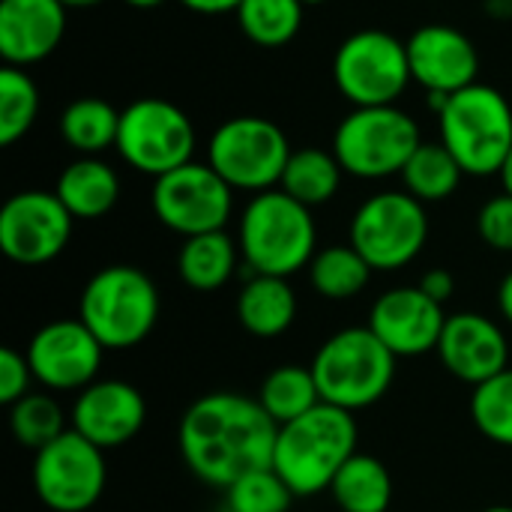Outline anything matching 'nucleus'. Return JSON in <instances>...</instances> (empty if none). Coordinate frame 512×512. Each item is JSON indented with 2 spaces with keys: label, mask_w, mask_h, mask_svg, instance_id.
<instances>
[{
  "label": "nucleus",
  "mask_w": 512,
  "mask_h": 512,
  "mask_svg": "<svg viewBox=\"0 0 512 512\" xmlns=\"http://www.w3.org/2000/svg\"><path fill=\"white\" fill-rule=\"evenodd\" d=\"M477 234L495 252H512V195L501 192L480 207Z\"/></svg>",
  "instance_id": "obj_35"
},
{
  "label": "nucleus",
  "mask_w": 512,
  "mask_h": 512,
  "mask_svg": "<svg viewBox=\"0 0 512 512\" xmlns=\"http://www.w3.org/2000/svg\"><path fill=\"white\" fill-rule=\"evenodd\" d=\"M9 429L12 438L27 450H42L54 438L66 432L63 411L48 393H27L15 405H9Z\"/></svg>",
  "instance_id": "obj_32"
},
{
  "label": "nucleus",
  "mask_w": 512,
  "mask_h": 512,
  "mask_svg": "<svg viewBox=\"0 0 512 512\" xmlns=\"http://www.w3.org/2000/svg\"><path fill=\"white\" fill-rule=\"evenodd\" d=\"M120 132V111L99 99V96H81L69 102L60 114V138L66 147L78 150L81 156H96L117 144Z\"/></svg>",
  "instance_id": "obj_26"
},
{
  "label": "nucleus",
  "mask_w": 512,
  "mask_h": 512,
  "mask_svg": "<svg viewBox=\"0 0 512 512\" xmlns=\"http://www.w3.org/2000/svg\"><path fill=\"white\" fill-rule=\"evenodd\" d=\"M72 225V213L54 192L24 189L0 210V252L21 267L48 264L69 246Z\"/></svg>",
  "instance_id": "obj_14"
},
{
  "label": "nucleus",
  "mask_w": 512,
  "mask_h": 512,
  "mask_svg": "<svg viewBox=\"0 0 512 512\" xmlns=\"http://www.w3.org/2000/svg\"><path fill=\"white\" fill-rule=\"evenodd\" d=\"M438 357L453 378L480 387L510 369V342L498 321L480 312H456L447 315Z\"/></svg>",
  "instance_id": "obj_19"
},
{
  "label": "nucleus",
  "mask_w": 512,
  "mask_h": 512,
  "mask_svg": "<svg viewBox=\"0 0 512 512\" xmlns=\"http://www.w3.org/2000/svg\"><path fill=\"white\" fill-rule=\"evenodd\" d=\"M315 246L318 228L312 210L279 186L252 195L240 213V255L258 276L291 279L312 264Z\"/></svg>",
  "instance_id": "obj_3"
},
{
  "label": "nucleus",
  "mask_w": 512,
  "mask_h": 512,
  "mask_svg": "<svg viewBox=\"0 0 512 512\" xmlns=\"http://www.w3.org/2000/svg\"><path fill=\"white\" fill-rule=\"evenodd\" d=\"M501 183H504V192L507 195H512V150H510V156H507V162H504V168H501Z\"/></svg>",
  "instance_id": "obj_40"
},
{
  "label": "nucleus",
  "mask_w": 512,
  "mask_h": 512,
  "mask_svg": "<svg viewBox=\"0 0 512 512\" xmlns=\"http://www.w3.org/2000/svg\"><path fill=\"white\" fill-rule=\"evenodd\" d=\"M78 318L105 351H126L153 333L159 321V291L144 270L111 264L87 279Z\"/></svg>",
  "instance_id": "obj_6"
},
{
  "label": "nucleus",
  "mask_w": 512,
  "mask_h": 512,
  "mask_svg": "<svg viewBox=\"0 0 512 512\" xmlns=\"http://www.w3.org/2000/svg\"><path fill=\"white\" fill-rule=\"evenodd\" d=\"M177 3L198 15H225V12H237L243 0H177Z\"/></svg>",
  "instance_id": "obj_38"
},
{
  "label": "nucleus",
  "mask_w": 512,
  "mask_h": 512,
  "mask_svg": "<svg viewBox=\"0 0 512 512\" xmlns=\"http://www.w3.org/2000/svg\"><path fill=\"white\" fill-rule=\"evenodd\" d=\"M297 318V294L282 276L252 273L237 297V321L258 339H276Z\"/></svg>",
  "instance_id": "obj_22"
},
{
  "label": "nucleus",
  "mask_w": 512,
  "mask_h": 512,
  "mask_svg": "<svg viewBox=\"0 0 512 512\" xmlns=\"http://www.w3.org/2000/svg\"><path fill=\"white\" fill-rule=\"evenodd\" d=\"M471 420L483 438L512 447V369L483 381L471 396Z\"/></svg>",
  "instance_id": "obj_33"
},
{
  "label": "nucleus",
  "mask_w": 512,
  "mask_h": 512,
  "mask_svg": "<svg viewBox=\"0 0 512 512\" xmlns=\"http://www.w3.org/2000/svg\"><path fill=\"white\" fill-rule=\"evenodd\" d=\"M420 288H423L432 300H438V303L444 306V303L453 297V291H456V279H453L450 270L438 267V270H429V273L420 279Z\"/></svg>",
  "instance_id": "obj_37"
},
{
  "label": "nucleus",
  "mask_w": 512,
  "mask_h": 512,
  "mask_svg": "<svg viewBox=\"0 0 512 512\" xmlns=\"http://www.w3.org/2000/svg\"><path fill=\"white\" fill-rule=\"evenodd\" d=\"M258 402L273 417L276 426H285V423L309 414L315 405H321V393H318L312 366H297V363L276 366L261 381Z\"/></svg>",
  "instance_id": "obj_28"
},
{
  "label": "nucleus",
  "mask_w": 512,
  "mask_h": 512,
  "mask_svg": "<svg viewBox=\"0 0 512 512\" xmlns=\"http://www.w3.org/2000/svg\"><path fill=\"white\" fill-rule=\"evenodd\" d=\"M333 81L354 108L396 105L408 90V45L387 30H357L333 54Z\"/></svg>",
  "instance_id": "obj_11"
},
{
  "label": "nucleus",
  "mask_w": 512,
  "mask_h": 512,
  "mask_svg": "<svg viewBox=\"0 0 512 512\" xmlns=\"http://www.w3.org/2000/svg\"><path fill=\"white\" fill-rule=\"evenodd\" d=\"M429 240L426 204L405 189H384L366 198L348 228V243L369 261L372 270L390 273L408 267Z\"/></svg>",
  "instance_id": "obj_9"
},
{
  "label": "nucleus",
  "mask_w": 512,
  "mask_h": 512,
  "mask_svg": "<svg viewBox=\"0 0 512 512\" xmlns=\"http://www.w3.org/2000/svg\"><path fill=\"white\" fill-rule=\"evenodd\" d=\"M294 492L273 468H258L225 489L228 512H288Z\"/></svg>",
  "instance_id": "obj_34"
},
{
  "label": "nucleus",
  "mask_w": 512,
  "mask_h": 512,
  "mask_svg": "<svg viewBox=\"0 0 512 512\" xmlns=\"http://www.w3.org/2000/svg\"><path fill=\"white\" fill-rule=\"evenodd\" d=\"M420 144L423 135L417 120L399 105L354 108L333 132V153L342 171L360 180L402 174Z\"/></svg>",
  "instance_id": "obj_7"
},
{
  "label": "nucleus",
  "mask_w": 512,
  "mask_h": 512,
  "mask_svg": "<svg viewBox=\"0 0 512 512\" xmlns=\"http://www.w3.org/2000/svg\"><path fill=\"white\" fill-rule=\"evenodd\" d=\"M399 177H402V186L408 195H414L423 204H438V201H447L450 195H456L465 171L441 141H432V144L423 141Z\"/></svg>",
  "instance_id": "obj_27"
},
{
  "label": "nucleus",
  "mask_w": 512,
  "mask_h": 512,
  "mask_svg": "<svg viewBox=\"0 0 512 512\" xmlns=\"http://www.w3.org/2000/svg\"><path fill=\"white\" fill-rule=\"evenodd\" d=\"M39 117L36 81L21 66L0 69V144L12 147L21 141Z\"/></svg>",
  "instance_id": "obj_31"
},
{
  "label": "nucleus",
  "mask_w": 512,
  "mask_h": 512,
  "mask_svg": "<svg viewBox=\"0 0 512 512\" xmlns=\"http://www.w3.org/2000/svg\"><path fill=\"white\" fill-rule=\"evenodd\" d=\"M447 315L420 285H402L384 291L369 309V330L396 357H423L438 351Z\"/></svg>",
  "instance_id": "obj_16"
},
{
  "label": "nucleus",
  "mask_w": 512,
  "mask_h": 512,
  "mask_svg": "<svg viewBox=\"0 0 512 512\" xmlns=\"http://www.w3.org/2000/svg\"><path fill=\"white\" fill-rule=\"evenodd\" d=\"M441 144L468 177L501 174L512 150V105L492 84H471L450 93L438 111Z\"/></svg>",
  "instance_id": "obj_4"
},
{
  "label": "nucleus",
  "mask_w": 512,
  "mask_h": 512,
  "mask_svg": "<svg viewBox=\"0 0 512 512\" xmlns=\"http://www.w3.org/2000/svg\"><path fill=\"white\" fill-rule=\"evenodd\" d=\"M66 9H90V6H99L102 0H60Z\"/></svg>",
  "instance_id": "obj_41"
},
{
  "label": "nucleus",
  "mask_w": 512,
  "mask_h": 512,
  "mask_svg": "<svg viewBox=\"0 0 512 512\" xmlns=\"http://www.w3.org/2000/svg\"><path fill=\"white\" fill-rule=\"evenodd\" d=\"M498 309H501L504 321L512 327V273L504 276V282H501V288H498Z\"/></svg>",
  "instance_id": "obj_39"
},
{
  "label": "nucleus",
  "mask_w": 512,
  "mask_h": 512,
  "mask_svg": "<svg viewBox=\"0 0 512 512\" xmlns=\"http://www.w3.org/2000/svg\"><path fill=\"white\" fill-rule=\"evenodd\" d=\"M66 6L60 0H0L3 66H33L57 51L66 36Z\"/></svg>",
  "instance_id": "obj_20"
},
{
  "label": "nucleus",
  "mask_w": 512,
  "mask_h": 512,
  "mask_svg": "<svg viewBox=\"0 0 512 512\" xmlns=\"http://www.w3.org/2000/svg\"><path fill=\"white\" fill-rule=\"evenodd\" d=\"M24 354L33 381H39L45 390L81 393L84 387L99 381L105 348L81 318H60L39 327Z\"/></svg>",
  "instance_id": "obj_15"
},
{
  "label": "nucleus",
  "mask_w": 512,
  "mask_h": 512,
  "mask_svg": "<svg viewBox=\"0 0 512 512\" xmlns=\"http://www.w3.org/2000/svg\"><path fill=\"white\" fill-rule=\"evenodd\" d=\"M147 423V402L138 387L126 381H93L72 402V426L99 450L129 444Z\"/></svg>",
  "instance_id": "obj_18"
},
{
  "label": "nucleus",
  "mask_w": 512,
  "mask_h": 512,
  "mask_svg": "<svg viewBox=\"0 0 512 512\" xmlns=\"http://www.w3.org/2000/svg\"><path fill=\"white\" fill-rule=\"evenodd\" d=\"M330 495L342 512H387L393 501V477L381 459L354 453L336 474Z\"/></svg>",
  "instance_id": "obj_24"
},
{
  "label": "nucleus",
  "mask_w": 512,
  "mask_h": 512,
  "mask_svg": "<svg viewBox=\"0 0 512 512\" xmlns=\"http://www.w3.org/2000/svg\"><path fill=\"white\" fill-rule=\"evenodd\" d=\"M150 204L156 219L186 237L225 231L234 210V189L213 171L210 162H186L153 180Z\"/></svg>",
  "instance_id": "obj_13"
},
{
  "label": "nucleus",
  "mask_w": 512,
  "mask_h": 512,
  "mask_svg": "<svg viewBox=\"0 0 512 512\" xmlns=\"http://www.w3.org/2000/svg\"><path fill=\"white\" fill-rule=\"evenodd\" d=\"M279 426L258 399L240 393H207L195 399L177 429L183 465L207 486L228 489L240 477L270 468Z\"/></svg>",
  "instance_id": "obj_1"
},
{
  "label": "nucleus",
  "mask_w": 512,
  "mask_h": 512,
  "mask_svg": "<svg viewBox=\"0 0 512 512\" xmlns=\"http://www.w3.org/2000/svg\"><path fill=\"white\" fill-rule=\"evenodd\" d=\"M123 3H129L132 9H156V6H162L165 0H123Z\"/></svg>",
  "instance_id": "obj_42"
},
{
  "label": "nucleus",
  "mask_w": 512,
  "mask_h": 512,
  "mask_svg": "<svg viewBox=\"0 0 512 512\" xmlns=\"http://www.w3.org/2000/svg\"><path fill=\"white\" fill-rule=\"evenodd\" d=\"M396 360L399 357L369 327H348L333 333L312 360L321 402L351 414L372 408L390 393Z\"/></svg>",
  "instance_id": "obj_5"
},
{
  "label": "nucleus",
  "mask_w": 512,
  "mask_h": 512,
  "mask_svg": "<svg viewBox=\"0 0 512 512\" xmlns=\"http://www.w3.org/2000/svg\"><path fill=\"white\" fill-rule=\"evenodd\" d=\"M411 78L426 93H459L477 84L480 51L462 30L450 24H423L408 36Z\"/></svg>",
  "instance_id": "obj_17"
},
{
  "label": "nucleus",
  "mask_w": 512,
  "mask_h": 512,
  "mask_svg": "<svg viewBox=\"0 0 512 512\" xmlns=\"http://www.w3.org/2000/svg\"><path fill=\"white\" fill-rule=\"evenodd\" d=\"M291 141L279 123L255 114L231 117L207 141V162L237 192H267L282 183Z\"/></svg>",
  "instance_id": "obj_8"
},
{
  "label": "nucleus",
  "mask_w": 512,
  "mask_h": 512,
  "mask_svg": "<svg viewBox=\"0 0 512 512\" xmlns=\"http://www.w3.org/2000/svg\"><path fill=\"white\" fill-rule=\"evenodd\" d=\"M372 267L369 261L351 246H327L321 252H315L312 264H309V282L312 288L324 297V300H351L357 294L366 291L369 279H372Z\"/></svg>",
  "instance_id": "obj_29"
},
{
  "label": "nucleus",
  "mask_w": 512,
  "mask_h": 512,
  "mask_svg": "<svg viewBox=\"0 0 512 512\" xmlns=\"http://www.w3.org/2000/svg\"><path fill=\"white\" fill-rule=\"evenodd\" d=\"M54 195L72 219H102L120 201V177L99 156H81L60 171Z\"/></svg>",
  "instance_id": "obj_21"
},
{
  "label": "nucleus",
  "mask_w": 512,
  "mask_h": 512,
  "mask_svg": "<svg viewBox=\"0 0 512 512\" xmlns=\"http://www.w3.org/2000/svg\"><path fill=\"white\" fill-rule=\"evenodd\" d=\"M195 126L192 117L159 96H144L129 102L120 111V132H117V153L120 159L147 177H162L195 156Z\"/></svg>",
  "instance_id": "obj_10"
},
{
  "label": "nucleus",
  "mask_w": 512,
  "mask_h": 512,
  "mask_svg": "<svg viewBox=\"0 0 512 512\" xmlns=\"http://www.w3.org/2000/svg\"><path fill=\"white\" fill-rule=\"evenodd\" d=\"M357 453V420L336 405H315L309 414L279 426L273 471L288 483L294 498L330 492L336 474Z\"/></svg>",
  "instance_id": "obj_2"
},
{
  "label": "nucleus",
  "mask_w": 512,
  "mask_h": 512,
  "mask_svg": "<svg viewBox=\"0 0 512 512\" xmlns=\"http://www.w3.org/2000/svg\"><path fill=\"white\" fill-rule=\"evenodd\" d=\"M303 6H321V3H330V0H300Z\"/></svg>",
  "instance_id": "obj_44"
},
{
  "label": "nucleus",
  "mask_w": 512,
  "mask_h": 512,
  "mask_svg": "<svg viewBox=\"0 0 512 512\" xmlns=\"http://www.w3.org/2000/svg\"><path fill=\"white\" fill-rule=\"evenodd\" d=\"M30 363L27 354H18L15 348H0V402L15 405L30 393Z\"/></svg>",
  "instance_id": "obj_36"
},
{
  "label": "nucleus",
  "mask_w": 512,
  "mask_h": 512,
  "mask_svg": "<svg viewBox=\"0 0 512 512\" xmlns=\"http://www.w3.org/2000/svg\"><path fill=\"white\" fill-rule=\"evenodd\" d=\"M237 258L240 243H234L225 231H210L183 240L177 255V273L192 291H219L231 282Z\"/></svg>",
  "instance_id": "obj_23"
},
{
  "label": "nucleus",
  "mask_w": 512,
  "mask_h": 512,
  "mask_svg": "<svg viewBox=\"0 0 512 512\" xmlns=\"http://www.w3.org/2000/svg\"><path fill=\"white\" fill-rule=\"evenodd\" d=\"M108 483L105 450L66 429L33 456V492L51 512H87Z\"/></svg>",
  "instance_id": "obj_12"
},
{
  "label": "nucleus",
  "mask_w": 512,
  "mask_h": 512,
  "mask_svg": "<svg viewBox=\"0 0 512 512\" xmlns=\"http://www.w3.org/2000/svg\"><path fill=\"white\" fill-rule=\"evenodd\" d=\"M483 512H512V507H507V504H498V507H489V510Z\"/></svg>",
  "instance_id": "obj_43"
},
{
  "label": "nucleus",
  "mask_w": 512,
  "mask_h": 512,
  "mask_svg": "<svg viewBox=\"0 0 512 512\" xmlns=\"http://www.w3.org/2000/svg\"><path fill=\"white\" fill-rule=\"evenodd\" d=\"M306 6L300 0H243L237 6V27L258 48H282L294 42L303 27Z\"/></svg>",
  "instance_id": "obj_30"
},
{
  "label": "nucleus",
  "mask_w": 512,
  "mask_h": 512,
  "mask_svg": "<svg viewBox=\"0 0 512 512\" xmlns=\"http://www.w3.org/2000/svg\"><path fill=\"white\" fill-rule=\"evenodd\" d=\"M342 165L336 159L333 150H321V147H303L294 150L279 189L288 192L294 201L306 204L309 210L327 204L336 198L339 186H342Z\"/></svg>",
  "instance_id": "obj_25"
}]
</instances>
